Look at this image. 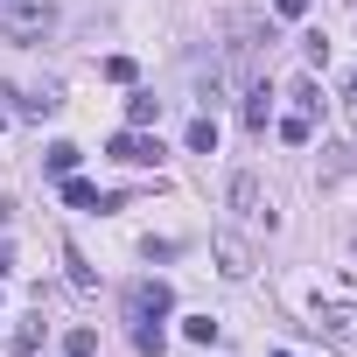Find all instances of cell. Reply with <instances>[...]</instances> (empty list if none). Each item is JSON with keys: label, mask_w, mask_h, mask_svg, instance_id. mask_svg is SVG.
<instances>
[{"label": "cell", "mask_w": 357, "mask_h": 357, "mask_svg": "<svg viewBox=\"0 0 357 357\" xmlns=\"http://www.w3.org/2000/svg\"><path fill=\"white\" fill-rule=\"evenodd\" d=\"M8 273H15V252H8V245H0V280H8Z\"/></svg>", "instance_id": "cell-24"}, {"label": "cell", "mask_w": 357, "mask_h": 357, "mask_svg": "<svg viewBox=\"0 0 357 357\" xmlns=\"http://www.w3.org/2000/svg\"><path fill=\"white\" fill-rule=\"evenodd\" d=\"M105 77L112 84H133V56H105Z\"/></svg>", "instance_id": "cell-21"}, {"label": "cell", "mask_w": 357, "mask_h": 357, "mask_svg": "<svg viewBox=\"0 0 357 357\" xmlns=\"http://www.w3.org/2000/svg\"><path fill=\"white\" fill-rule=\"evenodd\" d=\"M183 140H190V154H218V119H211V112H197Z\"/></svg>", "instance_id": "cell-11"}, {"label": "cell", "mask_w": 357, "mask_h": 357, "mask_svg": "<svg viewBox=\"0 0 357 357\" xmlns=\"http://www.w3.org/2000/svg\"><path fill=\"white\" fill-rule=\"evenodd\" d=\"M175 308V287L168 280H133L126 287V322H161Z\"/></svg>", "instance_id": "cell-4"}, {"label": "cell", "mask_w": 357, "mask_h": 357, "mask_svg": "<svg viewBox=\"0 0 357 357\" xmlns=\"http://www.w3.org/2000/svg\"><path fill=\"white\" fill-rule=\"evenodd\" d=\"M154 119H161V98L154 91H133L126 98V126H154Z\"/></svg>", "instance_id": "cell-12"}, {"label": "cell", "mask_w": 357, "mask_h": 357, "mask_svg": "<svg viewBox=\"0 0 357 357\" xmlns=\"http://www.w3.org/2000/svg\"><path fill=\"white\" fill-rule=\"evenodd\" d=\"M211 252H218V273H225V280H245V273H252V245H245L238 231H218Z\"/></svg>", "instance_id": "cell-7"}, {"label": "cell", "mask_w": 357, "mask_h": 357, "mask_svg": "<svg viewBox=\"0 0 357 357\" xmlns=\"http://www.w3.org/2000/svg\"><path fill=\"white\" fill-rule=\"evenodd\" d=\"M266 50H273V22H259L252 8H238V15H231V63H238L245 84L259 77V56H266Z\"/></svg>", "instance_id": "cell-1"}, {"label": "cell", "mask_w": 357, "mask_h": 357, "mask_svg": "<svg viewBox=\"0 0 357 357\" xmlns=\"http://www.w3.org/2000/svg\"><path fill=\"white\" fill-rule=\"evenodd\" d=\"M183 336H190V343H218V322H211V315H190Z\"/></svg>", "instance_id": "cell-19"}, {"label": "cell", "mask_w": 357, "mask_h": 357, "mask_svg": "<svg viewBox=\"0 0 357 357\" xmlns=\"http://www.w3.org/2000/svg\"><path fill=\"white\" fill-rule=\"evenodd\" d=\"M63 266H70V287H91V280H98V273L84 266V252H77V245H63Z\"/></svg>", "instance_id": "cell-18"}, {"label": "cell", "mask_w": 357, "mask_h": 357, "mask_svg": "<svg viewBox=\"0 0 357 357\" xmlns=\"http://www.w3.org/2000/svg\"><path fill=\"white\" fill-rule=\"evenodd\" d=\"M0 29H8L15 43H43L56 29V8L50 0H8V8H0Z\"/></svg>", "instance_id": "cell-2"}, {"label": "cell", "mask_w": 357, "mask_h": 357, "mask_svg": "<svg viewBox=\"0 0 357 357\" xmlns=\"http://www.w3.org/2000/svg\"><path fill=\"white\" fill-rule=\"evenodd\" d=\"M63 204H70V211H112V197H105L98 183H84V175H63Z\"/></svg>", "instance_id": "cell-8"}, {"label": "cell", "mask_w": 357, "mask_h": 357, "mask_svg": "<svg viewBox=\"0 0 357 357\" xmlns=\"http://www.w3.org/2000/svg\"><path fill=\"white\" fill-rule=\"evenodd\" d=\"M0 126H8V119H0Z\"/></svg>", "instance_id": "cell-27"}, {"label": "cell", "mask_w": 357, "mask_h": 357, "mask_svg": "<svg viewBox=\"0 0 357 357\" xmlns=\"http://www.w3.org/2000/svg\"><path fill=\"white\" fill-rule=\"evenodd\" d=\"M266 112H273V91H266V77H252V84H245V126L266 133Z\"/></svg>", "instance_id": "cell-9"}, {"label": "cell", "mask_w": 357, "mask_h": 357, "mask_svg": "<svg viewBox=\"0 0 357 357\" xmlns=\"http://www.w3.org/2000/svg\"><path fill=\"white\" fill-rule=\"evenodd\" d=\"M273 357H287V350H273Z\"/></svg>", "instance_id": "cell-26"}, {"label": "cell", "mask_w": 357, "mask_h": 357, "mask_svg": "<svg viewBox=\"0 0 357 357\" xmlns=\"http://www.w3.org/2000/svg\"><path fill=\"white\" fill-rule=\"evenodd\" d=\"M77 161H84V147H70V140H56V147L43 154V168L56 175V183H63V175H77Z\"/></svg>", "instance_id": "cell-10"}, {"label": "cell", "mask_w": 357, "mask_h": 357, "mask_svg": "<svg viewBox=\"0 0 357 357\" xmlns=\"http://www.w3.org/2000/svg\"><path fill=\"white\" fill-rule=\"evenodd\" d=\"M50 112H56V98H50V91H43V98H22V119H50Z\"/></svg>", "instance_id": "cell-22"}, {"label": "cell", "mask_w": 357, "mask_h": 357, "mask_svg": "<svg viewBox=\"0 0 357 357\" xmlns=\"http://www.w3.org/2000/svg\"><path fill=\"white\" fill-rule=\"evenodd\" d=\"M287 98H294V112H308V119H315V112H322V91H315V77H301V84H294V91H287Z\"/></svg>", "instance_id": "cell-16"}, {"label": "cell", "mask_w": 357, "mask_h": 357, "mask_svg": "<svg viewBox=\"0 0 357 357\" xmlns=\"http://www.w3.org/2000/svg\"><path fill=\"white\" fill-rule=\"evenodd\" d=\"M280 140H287V147H308V140H315V119H308V112H287V119H280Z\"/></svg>", "instance_id": "cell-13"}, {"label": "cell", "mask_w": 357, "mask_h": 357, "mask_svg": "<svg viewBox=\"0 0 357 357\" xmlns=\"http://www.w3.org/2000/svg\"><path fill=\"white\" fill-rule=\"evenodd\" d=\"M231 211H238L245 225H259V231H273V225H280V218H273V197H266V183H259L252 168H238V175H231Z\"/></svg>", "instance_id": "cell-3"}, {"label": "cell", "mask_w": 357, "mask_h": 357, "mask_svg": "<svg viewBox=\"0 0 357 357\" xmlns=\"http://www.w3.org/2000/svg\"><path fill=\"white\" fill-rule=\"evenodd\" d=\"M301 56H308V63H329V43H322V29H308V36H301Z\"/></svg>", "instance_id": "cell-20"}, {"label": "cell", "mask_w": 357, "mask_h": 357, "mask_svg": "<svg viewBox=\"0 0 357 357\" xmlns=\"http://www.w3.org/2000/svg\"><path fill=\"white\" fill-rule=\"evenodd\" d=\"M63 357H98V329H70L63 336Z\"/></svg>", "instance_id": "cell-17"}, {"label": "cell", "mask_w": 357, "mask_h": 357, "mask_svg": "<svg viewBox=\"0 0 357 357\" xmlns=\"http://www.w3.org/2000/svg\"><path fill=\"white\" fill-rule=\"evenodd\" d=\"M343 105H350V112H357V77H350V84H343Z\"/></svg>", "instance_id": "cell-25"}, {"label": "cell", "mask_w": 357, "mask_h": 357, "mask_svg": "<svg viewBox=\"0 0 357 357\" xmlns=\"http://www.w3.org/2000/svg\"><path fill=\"white\" fill-rule=\"evenodd\" d=\"M273 15H287V22H301V15H308V0H273Z\"/></svg>", "instance_id": "cell-23"}, {"label": "cell", "mask_w": 357, "mask_h": 357, "mask_svg": "<svg viewBox=\"0 0 357 357\" xmlns=\"http://www.w3.org/2000/svg\"><path fill=\"white\" fill-rule=\"evenodd\" d=\"M112 161L147 168V161H161V140H147V126H126V133H112Z\"/></svg>", "instance_id": "cell-6"}, {"label": "cell", "mask_w": 357, "mask_h": 357, "mask_svg": "<svg viewBox=\"0 0 357 357\" xmlns=\"http://www.w3.org/2000/svg\"><path fill=\"white\" fill-rule=\"evenodd\" d=\"M43 350V315H29L22 329H15V357H36Z\"/></svg>", "instance_id": "cell-15"}, {"label": "cell", "mask_w": 357, "mask_h": 357, "mask_svg": "<svg viewBox=\"0 0 357 357\" xmlns=\"http://www.w3.org/2000/svg\"><path fill=\"white\" fill-rule=\"evenodd\" d=\"M308 329H315V336H329L336 350H357V301H322Z\"/></svg>", "instance_id": "cell-5"}, {"label": "cell", "mask_w": 357, "mask_h": 357, "mask_svg": "<svg viewBox=\"0 0 357 357\" xmlns=\"http://www.w3.org/2000/svg\"><path fill=\"white\" fill-rule=\"evenodd\" d=\"M133 350H140V357H161V350H168L161 322H133Z\"/></svg>", "instance_id": "cell-14"}]
</instances>
